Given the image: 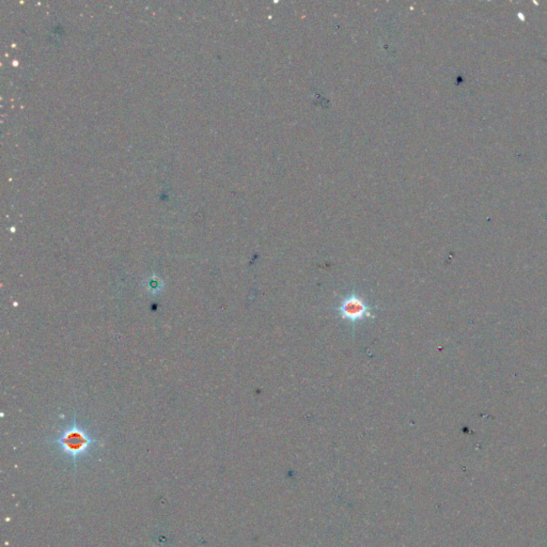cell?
Returning <instances> with one entry per match:
<instances>
[{
	"mask_svg": "<svg viewBox=\"0 0 547 547\" xmlns=\"http://www.w3.org/2000/svg\"><path fill=\"white\" fill-rule=\"evenodd\" d=\"M52 442L57 443L59 448L68 454L73 460L74 467L76 469L77 459L87 454L96 440L92 438L85 429L79 426L76 423V418H74L73 424L64 430L58 438L53 439Z\"/></svg>",
	"mask_w": 547,
	"mask_h": 547,
	"instance_id": "1",
	"label": "cell"
},
{
	"mask_svg": "<svg viewBox=\"0 0 547 547\" xmlns=\"http://www.w3.org/2000/svg\"><path fill=\"white\" fill-rule=\"evenodd\" d=\"M340 314L343 319L356 322L370 315V309L368 305L356 295H352L342 302L340 308Z\"/></svg>",
	"mask_w": 547,
	"mask_h": 547,
	"instance_id": "2",
	"label": "cell"
}]
</instances>
